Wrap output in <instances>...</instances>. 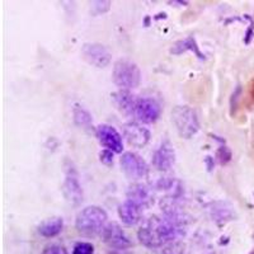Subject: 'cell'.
I'll list each match as a JSON object with an SVG mask.
<instances>
[{
	"label": "cell",
	"mask_w": 254,
	"mask_h": 254,
	"mask_svg": "<svg viewBox=\"0 0 254 254\" xmlns=\"http://www.w3.org/2000/svg\"><path fill=\"white\" fill-rule=\"evenodd\" d=\"M185 220L176 208L168 206L164 216H153L137 231L140 243L147 248H159L176 242L183 234Z\"/></svg>",
	"instance_id": "6da1fadb"
},
{
	"label": "cell",
	"mask_w": 254,
	"mask_h": 254,
	"mask_svg": "<svg viewBox=\"0 0 254 254\" xmlns=\"http://www.w3.org/2000/svg\"><path fill=\"white\" fill-rule=\"evenodd\" d=\"M107 212L99 206H88L78 214L75 228L85 237H94L102 234L104 226L107 225Z\"/></svg>",
	"instance_id": "7a4b0ae2"
},
{
	"label": "cell",
	"mask_w": 254,
	"mask_h": 254,
	"mask_svg": "<svg viewBox=\"0 0 254 254\" xmlns=\"http://www.w3.org/2000/svg\"><path fill=\"white\" fill-rule=\"evenodd\" d=\"M112 78L120 89L130 90L139 87L141 81V71L137 64L127 59H120L115 63Z\"/></svg>",
	"instance_id": "3957f363"
},
{
	"label": "cell",
	"mask_w": 254,
	"mask_h": 254,
	"mask_svg": "<svg viewBox=\"0 0 254 254\" xmlns=\"http://www.w3.org/2000/svg\"><path fill=\"white\" fill-rule=\"evenodd\" d=\"M172 121L177 132L183 139L193 137L199 130V121L197 112L188 106H177L172 111Z\"/></svg>",
	"instance_id": "277c9868"
},
{
	"label": "cell",
	"mask_w": 254,
	"mask_h": 254,
	"mask_svg": "<svg viewBox=\"0 0 254 254\" xmlns=\"http://www.w3.org/2000/svg\"><path fill=\"white\" fill-rule=\"evenodd\" d=\"M64 196L67 202L72 206H79L83 202V188L79 182L78 173L75 168L71 164L66 168V174H65V181H64Z\"/></svg>",
	"instance_id": "5b68a950"
},
{
	"label": "cell",
	"mask_w": 254,
	"mask_h": 254,
	"mask_svg": "<svg viewBox=\"0 0 254 254\" xmlns=\"http://www.w3.org/2000/svg\"><path fill=\"white\" fill-rule=\"evenodd\" d=\"M122 171L132 179L145 178L149 174V165L139 154L126 151L121 156Z\"/></svg>",
	"instance_id": "8992f818"
},
{
	"label": "cell",
	"mask_w": 254,
	"mask_h": 254,
	"mask_svg": "<svg viewBox=\"0 0 254 254\" xmlns=\"http://www.w3.org/2000/svg\"><path fill=\"white\" fill-rule=\"evenodd\" d=\"M101 237L103 239V242L113 249L124 251V249H127L131 247V242L128 239V237L126 235V233L116 222H108L107 225L104 226Z\"/></svg>",
	"instance_id": "52a82bcc"
},
{
	"label": "cell",
	"mask_w": 254,
	"mask_h": 254,
	"mask_svg": "<svg viewBox=\"0 0 254 254\" xmlns=\"http://www.w3.org/2000/svg\"><path fill=\"white\" fill-rule=\"evenodd\" d=\"M81 54L85 61L95 67H106L112 60L110 50L101 44H85L81 49Z\"/></svg>",
	"instance_id": "ba28073f"
},
{
	"label": "cell",
	"mask_w": 254,
	"mask_h": 254,
	"mask_svg": "<svg viewBox=\"0 0 254 254\" xmlns=\"http://www.w3.org/2000/svg\"><path fill=\"white\" fill-rule=\"evenodd\" d=\"M162 113L160 104L153 98H139L136 103L133 116L141 124H154Z\"/></svg>",
	"instance_id": "9c48e42d"
},
{
	"label": "cell",
	"mask_w": 254,
	"mask_h": 254,
	"mask_svg": "<svg viewBox=\"0 0 254 254\" xmlns=\"http://www.w3.org/2000/svg\"><path fill=\"white\" fill-rule=\"evenodd\" d=\"M97 137L107 150L113 151V153H122V150H124L122 136L113 126L99 125L97 127Z\"/></svg>",
	"instance_id": "30bf717a"
},
{
	"label": "cell",
	"mask_w": 254,
	"mask_h": 254,
	"mask_svg": "<svg viewBox=\"0 0 254 254\" xmlns=\"http://www.w3.org/2000/svg\"><path fill=\"white\" fill-rule=\"evenodd\" d=\"M124 136L127 142L133 147H144L147 142L150 141V131L146 127L141 126L136 122H130L125 125L124 127Z\"/></svg>",
	"instance_id": "8fae6325"
},
{
	"label": "cell",
	"mask_w": 254,
	"mask_h": 254,
	"mask_svg": "<svg viewBox=\"0 0 254 254\" xmlns=\"http://www.w3.org/2000/svg\"><path fill=\"white\" fill-rule=\"evenodd\" d=\"M176 162V153L169 141H164L153 154V165L158 171H169Z\"/></svg>",
	"instance_id": "7c38bea8"
},
{
	"label": "cell",
	"mask_w": 254,
	"mask_h": 254,
	"mask_svg": "<svg viewBox=\"0 0 254 254\" xmlns=\"http://www.w3.org/2000/svg\"><path fill=\"white\" fill-rule=\"evenodd\" d=\"M142 207L131 199H126L119 206V216L125 225L133 226L141 220Z\"/></svg>",
	"instance_id": "4fadbf2b"
},
{
	"label": "cell",
	"mask_w": 254,
	"mask_h": 254,
	"mask_svg": "<svg viewBox=\"0 0 254 254\" xmlns=\"http://www.w3.org/2000/svg\"><path fill=\"white\" fill-rule=\"evenodd\" d=\"M112 101L115 103V106L121 111L122 113L128 116H133L135 112L136 103H137V99L130 90H124L120 89L119 92H115L112 95Z\"/></svg>",
	"instance_id": "5bb4252c"
},
{
	"label": "cell",
	"mask_w": 254,
	"mask_h": 254,
	"mask_svg": "<svg viewBox=\"0 0 254 254\" xmlns=\"http://www.w3.org/2000/svg\"><path fill=\"white\" fill-rule=\"evenodd\" d=\"M127 199H131L142 208L147 207L151 202V192L145 185L136 183L132 185L127 190Z\"/></svg>",
	"instance_id": "9a60e30c"
},
{
	"label": "cell",
	"mask_w": 254,
	"mask_h": 254,
	"mask_svg": "<svg viewBox=\"0 0 254 254\" xmlns=\"http://www.w3.org/2000/svg\"><path fill=\"white\" fill-rule=\"evenodd\" d=\"M64 220L61 217H52V219L46 220L38 226V233L45 238H54L58 237L63 231Z\"/></svg>",
	"instance_id": "2e32d148"
},
{
	"label": "cell",
	"mask_w": 254,
	"mask_h": 254,
	"mask_svg": "<svg viewBox=\"0 0 254 254\" xmlns=\"http://www.w3.org/2000/svg\"><path fill=\"white\" fill-rule=\"evenodd\" d=\"M188 50L193 51L199 59L205 58V56H203L202 54L199 52L196 41H194V38H192V37H188V38H186V40H182V41H179V42H177V44L172 47L171 52L172 54H174V55H181V54L188 51Z\"/></svg>",
	"instance_id": "e0dca14e"
},
{
	"label": "cell",
	"mask_w": 254,
	"mask_h": 254,
	"mask_svg": "<svg viewBox=\"0 0 254 254\" xmlns=\"http://www.w3.org/2000/svg\"><path fill=\"white\" fill-rule=\"evenodd\" d=\"M72 117H74V122H75L78 126L87 127L90 126L92 124V115L88 112L87 110L81 106H75L74 110H72Z\"/></svg>",
	"instance_id": "ac0fdd59"
},
{
	"label": "cell",
	"mask_w": 254,
	"mask_h": 254,
	"mask_svg": "<svg viewBox=\"0 0 254 254\" xmlns=\"http://www.w3.org/2000/svg\"><path fill=\"white\" fill-rule=\"evenodd\" d=\"M212 219L216 221H224V220H230L233 217V211L230 207L225 206L222 202L215 203L212 208Z\"/></svg>",
	"instance_id": "d6986e66"
},
{
	"label": "cell",
	"mask_w": 254,
	"mask_h": 254,
	"mask_svg": "<svg viewBox=\"0 0 254 254\" xmlns=\"http://www.w3.org/2000/svg\"><path fill=\"white\" fill-rule=\"evenodd\" d=\"M163 254H187V247L182 242H172L164 247Z\"/></svg>",
	"instance_id": "ffe728a7"
},
{
	"label": "cell",
	"mask_w": 254,
	"mask_h": 254,
	"mask_svg": "<svg viewBox=\"0 0 254 254\" xmlns=\"http://www.w3.org/2000/svg\"><path fill=\"white\" fill-rule=\"evenodd\" d=\"M72 254H94V247L87 242L76 243L72 249Z\"/></svg>",
	"instance_id": "44dd1931"
},
{
	"label": "cell",
	"mask_w": 254,
	"mask_h": 254,
	"mask_svg": "<svg viewBox=\"0 0 254 254\" xmlns=\"http://www.w3.org/2000/svg\"><path fill=\"white\" fill-rule=\"evenodd\" d=\"M216 158L221 164H226L231 160V150L228 146H221L220 149H217Z\"/></svg>",
	"instance_id": "7402d4cb"
},
{
	"label": "cell",
	"mask_w": 254,
	"mask_h": 254,
	"mask_svg": "<svg viewBox=\"0 0 254 254\" xmlns=\"http://www.w3.org/2000/svg\"><path fill=\"white\" fill-rule=\"evenodd\" d=\"M41 254H69L66 248L60 244H49L44 248Z\"/></svg>",
	"instance_id": "603a6c76"
},
{
	"label": "cell",
	"mask_w": 254,
	"mask_h": 254,
	"mask_svg": "<svg viewBox=\"0 0 254 254\" xmlns=\"http://www.w3.org/2000/svg\"><path fill=\"white\" fill-rule=\"evenodd\" d=\"M111 8V1H93L92 9L94 10L95 14H103V13L108 12Z\"/></svg>",
	"instance_id": "cb8c5ba5"
},
{
	"label": "cell",
	"mask_w": 254,
	"mask_h": 254,
	"mask_svg": "<svg viewBox=\"0 0 254 254\" xmlns=\"http://www.w3.org/2000/svg\"><path fill=\"white\" fill-rule=\"evenodd\" d=\"M99 159H101V162L106 165H111L113 163V151L107 150V149H104L99 153Z\"/></svg>",
	"instance_id": "d4e9b609"
},
{
	"label": "cell",
	"mask_w": 254,
	"mask_h": 254,
	"mask_svg": "<svg viewBox=\"0 0 254 254\" xmlns=\"http://www.w3.org/2000/svg\"><path fill=\"white\" fill-rule=\"evenodd\" d=\"M211 160H212L211 156H207V158H206V163H207L208 165V171H212V168H214V163L211 162Z\"/></svg>",
	"instance_id": "484cf974"
},
{
	"label": "cell",
	"mask_w": 254,
	"mask_h": 254,
	"mask_svg": "<svg viewBox=\"0 0 254 254\" xmlns=\"http://www.w3.org/2000/svg\"><path fill=\"white\" fill-rule=\"evenodd\" d=\"M251 254H254V252H252V253Z\"/></svg>",
	"instance_id": "4316f807"
}]
</instances>
